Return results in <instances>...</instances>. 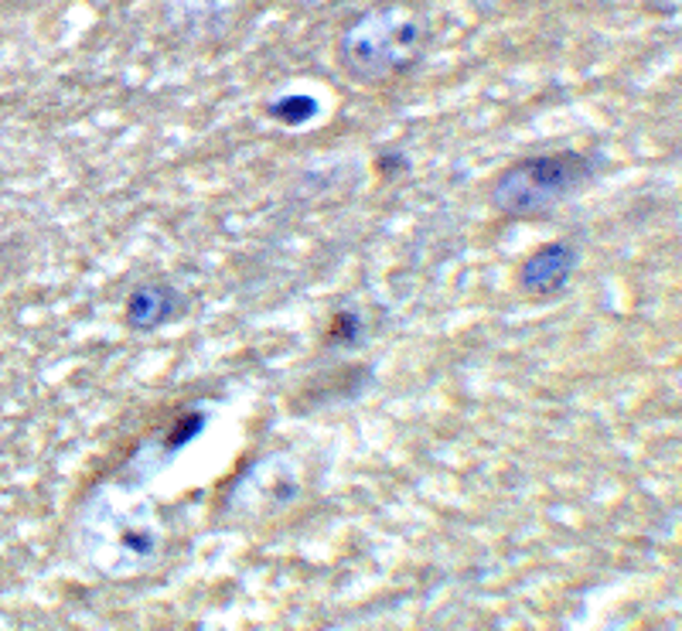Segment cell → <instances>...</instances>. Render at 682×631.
I'll list each match as a JSON object with an SVG mask.
<instances>
[{
	"label": "cell",
	"mask_w": 682,
	"mask_h": 631,
	"mask_svg": "<svg viewBox=\"0 0 682 631\" xmlns=\"http://www.w3.org/2000/svg\"><path fill=\"white\" fill-rule=\"evenodd\" d=\"M270 117L283 127H304L318 117V99L314 96H280L270 102Z\"/></svg>",
	"instance_id": "cell-5"
},
{
	"label": "cell",
	"mask_w": 682,
	"mask_h": 631,
	"mask_svg": "<svg viewBox=\"0 0 682 631\" xmlns=\"http://www.w3.org/2000/svg\"><path fill=\"white\" fill-rule=\"evenodd\" d=\"M178 310H182V297L170 284H140L127 297L124 322L137 332H154L175 318Z\"/></svg>",
	"instance_id": "cell-4"
},
{
	"label": "cell",
	"mask_w": 682,
	"mask_h": 631,
	"mask_svg": "<svg viewBox=\"0 0 682 631\" xmlns=\"http://www.w3.org/2000/svg\"><path fill=\"white\" fill-rule=\"evenodd\" d=\"M597 171H601V157L584 150H556V154L526 157V161L512 165L508 171L498 175L491 188V205L498 213L516 219L546 216L549 208L577 195L587 181H594Z\"/></svg>",
	"instance_id": "cell-1"
},
{
	"label": "cell",
	"mask_w": 682,
	"mask_h": 631,
	"mask_svg": "<svg viewBox=\"0 0 682 631\" xmlns=\"http://www.w3.org/2000/svg\"><path fill=\"white\" fill-rule=\"evenodd\" d=\"M202 427H205V416L202 413H188V416H182L178 424H175V431L167 434V447L170 451H182V447H188L198 434H202Z\"/></svg>",
	"instance_id": "cell-6"
},
{
	"label": "cell",
	"mask_w": 682,
	"mask_h": 631,
	"mask_svg": "<svg viewBox=\"0 0 682 631\" xmlns=\"http://www.w3.org/2000/svg\"><path fill=\"white\" fill-rule=\"evenodd\" d=\"M423 28L417 18L379 8L362 14L341 38V62H345L362 79H382L392 72L410 69L423 56Z\"/></svg>",
	"instance_id": "cell-2"
},
{
	"label": "cell",
	"mask_w": 682,
	"mask_h": 631,
	"mask_svg": "<svg viewBox=\"0 0 682 631\" xmlns=\"http://www.w3.org/2000/svg\"><path fill=\"white\" fill-rule=\"evenodd\" d=\"M362 335V322H359V314L352 310H341L334 314V322H331V338L341 342V345H355Z\"/></svg>",
	"instance_id": "cell-7"
},
{
	"label": "cell",
	"mask_w": 682,
	"mask_h": 631,
	"mask_svg": "<svg viewBox=\"0 0 682 631\" xmlns=\"http://www.w3.org/2000/svg\"><path fill=\"white\" fill-rule=\"evenodd\" d=\"M577 263H581V253L574 243H566V239L546 243L523 263L519 284L529 294H559V290H566V284L574 280Z\"/></svg>",
	"instance_id": "cell-3"
}]
</instances>
